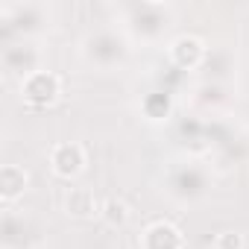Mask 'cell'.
Instances as JSON below:
<instances>
[{
    "label": "cell",
    "mask_w": 249,
    "mask_h": 249,
    "mask_svg": "<svg viewBox=\"0 0 249 249\" xmlns=\"http://www.w3.org/2000/svg\"><path fill=\"white\" fill-rule=\"evenodd\" d=\"M79 53L85 59V65L97 68V71H111V68H120L129 56V44L123 41L114 30H97V33H88L79 44Z\"/></svg>",
    "instance_id": "7a4b0ae2"
},
{
    "label": "cell",
    "mask_w": 249,
    "mask_h": 249,
    "mask_svg": "<svg viewBox=\"0 0 249 249\" xmlns=\"http://www.w3.org/2000/svg\"><path fill=\"white\" fill-rule=\"evenodd\" d=\"M62 208H65V214H71V217H82V220L100 214V202H97L94 194H91L88 188H82V185H73V188L65 191V196H62Z\"/></svg>",
    "instance_id": "9c48e42d"
},
{
    "label": "cell",
    "mask_w": 249,
    "mask_h": 249,
    "mask_svg": "<svg viewBox=\"0 0 249 249\" xmlns=\"http://www.w3.org/2000/svg\"><path fill=\"white\" fill-rule=\"evenodd\" d=\"M138 246L141 249H185V237H182V231L173 223L159 220V223H150L144 229Z\"/></svg>",
    "instance_id": "52a82bcc"
},
{
    "label": "cell",
    "mask_w": 249,
    "mask_h": 249,
    "mask_svg": "<svg viewBox=\"0 0 249 249\" xmlns=\"http://www.w3.org/2000/svg\"><path fill=\"white\" fill-rule=\"evenodd\" d=\"M205 191H208V173L205 167H199V161H176L173 167H167L164 194L176 205H194L196 199L205 196Z\"/></svg>",
    "instance_id": "6da1fadb"
},
{
    "label": "cell",
    "mask_w": 249,
    "mask_h": 249,
    "mask_svg": "<svg viewBox=\"0 0 249 249\" xmlns=\"http://www.w3.org/2000/svg\"><path fill=\"white\" fill-rule=\"evenodd\" d=\"M243 234L240 231H220L214 240V249H243Z\"/></svg>",
    "instance_id": "7c38bea8"
},
{
    "label": "cell",
    "mask_w": 249,
    "mask_h": 249,
    "mask_svg": "<svg viewBox=\"0 0 249 249\" xmlns=\"http://www.w3.org/2000/svg\"><path fill=\"white\" fill-rule=\"evenodd\" d=\"M59 94H62V79L56 76V73H50V71H36L33 76H27L24 82H21V100L24 103H30L33 108H47V106H53L56 100H59Z\"/></svg>",
    "instance_id": "277c9868"
},
{
    "label": "cell",
    "mask_w": 249,
    "mask_h": 249,
    "mask_svg": "<svg viewBox=\"0 0 249 249\" xmlns=\"http://www.w3.org/2000/svg\"><path fill=\"white\" fill-rule=\"evenodd\" d=\"M27 185H30L27 170L18 167V164H6L3 170H0V194H3V205H12L18 196H24Z\"/></svg>",
    "instance_id": "30bf717a"
},
{
    "label": "cell",
    "mask_w": 249,
    "mask_h": 249,
    "mask_svg": "<svg viewBox=\"0 0 249 249\" xmlns=\"http://www.w3.org/2000/svg\"><path fill=\"white\" fill-rule=\"evenodd\" d=\"M50 167L56 176L62 179H73L82 173L85 167V147L76 144V141H65V144H56L50 150Z\"/></svg>",
    "instance_id": "8992f818"
},
{
    "label": "cell",
    "mask_w": 249,
    "mask_h": 249,
    "mask_svg": "<svg viewBox=\"0 0 249 249\" xmlns=\"http://www.w3.org/2000/svg\"><path fill=\"white\" fill-rule=\"evenodd\" d=\"M167 56H170V62H173L176 68L191 71V68H196V65L205 59V44H202L196 36H179V38L170 41Z\"/></svg>",
    "instance_id": "ba28073f"
},
{
    "label": "cell",
    "mask_w": 249,
    "mask_h": 249,
    "mask_svg": "<svg viewBox=\"0 0 249 249\" xmlns=\"http://www.w3.org/2000/svg\"><path fill=\"white\" fill-rule=\"evenodd\" d=\"M100 214H103L111 226H117V223H126L129 208L123 205V202H114V199H111V202H106V205H103V211H100Z\"/></svg>",
    "instance_id": "8fae6325"
},
{
    "label": "cell",
    "mask_w": 249,
    "mask_h": 249,
    "mask_svg": "<svg viewBox=\"0 0 249 249\" xmlns=\"http://www.w3.org/2000/svg\"><path fill=\"white\" fill-rule=\"evenodd\" d=\"M3 68H6V76H18L21 82L27 76H33L36 71H41V53L33 41H18V44H9L3 50Z\"/></svg>",
    "instance_id": "5b68a950"
},
{
    "label": "cell",
    "mask_w": 249,
    "mask_h": 249,
    "mask_svg": "<svg viewBox=\"0 0 249 249\" xmlns=\"http://www.w3.org/2000/svg\"><path fill=\"white\" fill-rule=\"evenodd\" d=\"M170 6L161 3H132V6H120V15L126 18V24H141L144 21V36L141 41H153L164 33V27L170 24Z\"/></svg>",
    "instance_id": "3957f363"
}]
</instances>
